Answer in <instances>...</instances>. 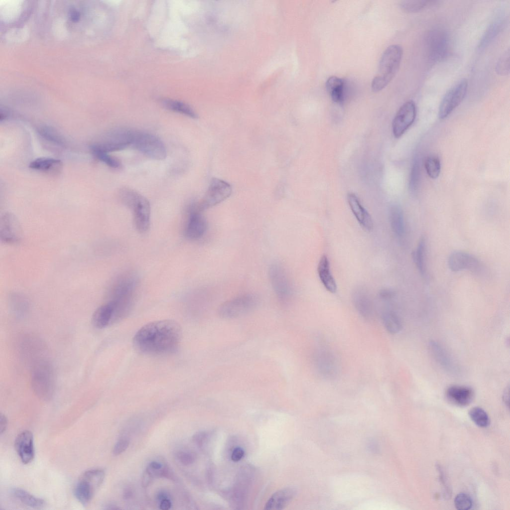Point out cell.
Instances as JSON below:
<instances>
[{
	"mask_svg": "<svg viewBox=\"0 0 510 510\" xmlns=\"http://www.w3.org/2000/svg\"><path fill=\"white\" fill-rule=\"evenodd\" d=\"M207 438V434L204 432H199L193 437V441L199 446H201Z\"/></svg>",
	"mask_w": 510,
	"mask_h": 510,
	"instance_id": "cell-48",
	"label": "cell"
},
{
	"mask_svg": "<svg viewBox=\"0 0 510 510\" xmlns=\"http://www.w3.org/2000/svg\"><path fill=\"white\" fill-rule=\"evenodd\" d=\"M389 218L393 232L398 237L404 235L405 224L401 209L397 205H393L389 210Z\"/></svg>",
	"mask_w": 510,
	"mask_h": 510,
	"instance_id": "cell-31",
	"label": "cell"
},
{
	"mask_svg": "<svg viewBox=\"0 0 510 510\" xmlns=\"http://www.w3.org/2000/svg\"><path fill=\"white\" fill-rule=\"evenodd\" d=\"M353 300L356 310L362 317L365 319H370L372 317V303L364 290L356 289L353 295Z\"/></svg>",
	"mask_w": 510,
	"mask_h": 510,
	"instance_id": "cell-26",
	"label": "cell"
},
{
	"mask_svg": "<svg viewBox=\"0 0 510 510\" xmlns=\"http://www.w3.org/2000/svg\"><path fill=\"white\" fill-rule=\"evenodd\" d=\"M105 477V471L100 468L88 470L80 476L75 487L74 494L82 505L86 506L90 503L102 484Z\"/></svg>",
	"mask_w": 510,
	"mask_h": 510,
	"instance_id": "cell-7",
	"label": "cell"
},
{
	"mask_svg": "<svg viewBox=\"0 0 510 510\" xmlns=\"http://www.w3.org/2000/svg\"><path fill=\"white\" fill-rule=\"evenodd\" d=\"M327 90L332 100L337 103H342L345 99V82L336 76L329 77L326 83Z\"/></svg>",
	"mask_w": 510,
	"mask_h": 510,
	"instance_id": "cell-29",
	"label": "cell"
},
{
	"mask_svg": "<svg viewBox=\"0 0 510 510\" xmlns=\"http://www.w3.org/2000/svg\"><path fill=\"white\" fill-rule=\"evenodd\" d=\"M425 41L428 56L431 61H441L449 55L450 41L449 35L445 31L439 29L430 31Z\"/></svg>",
	"mask_w": 510,
	"mask_h": 510,
	"instance_id": "cell-10",
	"label": "cell"
},
{
	"mask_svg": "<svg viewBox=\"0 0 510 510\" xmlns=\"http://www.w3.org/2000/svg\"><path fill=\"white\" fill-rule=\"evenodd\" d=\"M114 308L109 302L102 305L94 312L92 316V323L99 329L104 328L114 323Z\"/></svg>",
	"mask_w": 510,
	"mask_h": 510,
	"instance_id": "cell-25",
	"label": "cell"
},
{
	"mask_svg": "<svg viewBox=\"0 0 510 510\" xmlns=\"http://www.w3.org/2000/svg\"><path fill=\"white\" fill-rule=\"evenodd\" d=\"M317 272L320 281L326 290L331 293H335L337 284L331 271L329 260L325 255H323L319 260Z\"/></svg>",
	"mask_w": 510,
	"mask_h": 510,
	"instance_id": "cell-24",
	"label": "cell"
},
{
	"mask_svg": "<svg viewBox=\"0 0 510 510\" xmlns=\"http://www.w3.org/2000/svg\"><path fill=\"white\" fill-rule=\"evenodd\" d=\"M19 349L22 356L31 364L44 358L42 353L44 346L42 342L35 336L30 335L22 336L19 341Z\"/></svg>",
	"mask_w": 510,
	"mask_h": 510,
	"instance_id": "cell-18",
	"label": "cell"
},
{
	"mask_svg": "<svg viewBox=\"0 0 510 510\" xmlns=\"http://www.w3.org/2000/svg\"><path fill=\"white\" fill-rule=\"evenodd\" d=\"M135 130L120 128L112 129L90 146L91 152H109L124 149L131 145Z\"/></svg>",
	"mask_w": 510,
	"mask_h": 510,
	"instance_id": "cell-6",
	"label": "cell"
},
{
	"mask_svg": "<svg viewBox=\"0 0 510 510\" xmlns=\"http://www.w3.org/2000/svg\"><path fill=\"white\" fill-rule=\"evenodd\" d=\"M258 303V298L252 293H245L235 297L222 304L218 309L222 318H237L253 310Z\"/></svg>",
	"mask_w": 510,
	"mask_h": 510,
	"instance_id": "cell-8",
	"label": "cell"
},
{
	"mask_svg": "<svg viewBox=\"0 0 510 510\" xmlns=\"http://www.w3.org/2000/svg\"><path fill=\"white\" fill-rule=\"evenodd\" d=\"M165 108L181 114L196 119L198 116L194 110L188 104L181 101L170 99H164L161 102Z\"/></svg>",
	"mask_w": 510,
	"mask_h": 510,
	"instance_id": "cell-34",
	"label": "cell"
},
{
	"mask_svg": "<svg viewBox=\"0 0 510 510\" xmlns=\"http://www.w3.org/2000/svg\"><path fill=\"white\" fill-rule=\"evenodd\" d=\"M132 496V492L129 490H126L124 493V498L126 499H129Z\"/></svg>",
	"mask_w": 510,
	"mask_h": 510,
	"instance_id": "cell-53",
	"label": "cell"
},
{
	"mask_svg": "<svg viewBox=\"0 0 510 510\" xmlns=\"http://www.w3.org/2000/svg\"><path fill=\"white\" fill-rule=\"evenodd\" d=\"M171 507V503L169 498L165 499L160 501V509L162 510H168L170 509Z\"/></svg>",
	"mask_w": 510,
	"mask_h": 510,
	"instance_id": "cell-51",
	"label": "cell"
},
{
	"mask_svg": "<svg viewBox=\"0 0 510 510\" xmlns=\"http://www.w3.org/2000/svg\"><path fill=\"white\" fill-rule=\"evenodd\" d=\"M468 414L473 422L479 427L485 428L489 426V416L483 408L479 407H473L469 411Z\"/></svg>",
	"mask_w": 510,
	"mask_h": 510,
	"instance_id": "cell-38",
	"label": "cell"
},
{
	"mask_svg": "<svg viewBox=\"0 0 510 510\" xmlns=\"http://www.w3.org/2000/svg\"><path fill=\"white\" fill-rule=\"evenodd\" d=\"M8 302L10 311L15 317L21 318L27 314L29 302L23 295L12 292L8 296Z\"/></svg>",
	"mask_w": 510,
	"mask_h": 510,
	"instance_id": "cell-28",
	"label": "cell"
},
{
	"mask_svg": "<svg viewBox=\"0 0 510 510\" xmlns=\"http://www.w3.org/2000/svg\"><path fill=\"white\" fill-rule=\"evenodd\" d=\"M424 166L428 175L432 179L438 177L441 170L439 158L435 155L428 156L425 160Z\"/></svg>",
	"mask_w": 510,
	"mask_h": 510,
	"instance_id": "cell-40",
	"label": "cell"
},
{
	"mask_svg": "<svg viewBox=\"0 0 510 510\" xmlns=\"http://www.w3.org/2000/svg\"><path fill=\"white\" fill-rule=\"evenodd\" d=\"M131 145L151 159L162 160L166 158L165 145L158 137L152 134L135 130Z\"/></svg>",
	"mask_w": 510,
	"mask_h": 510,
	"instance_id": "cell-9",
	"label": "cell"
},
{
	"mask_svg": "<svg viewBox=\"0 0 510 510\" xmlns=\"http://www.w3.org/2000/svg\"><path fill=\"white\" fill-rule=\"evenodd\" d=\"M91 152L97 159L111 168H119L121 166L120 160L117 158L109 154L108 153L100 151Z\"/></svg>",
	"mask_w": 510,
	"mask_h": 510,
	"instance_id": "cell-41",
	"label": "cell"
},
{
	"mask_svg": "<svg viewBox=\"0 0 510 510\" xmlns=\"http://www.w3.org/2000/svg\"><path fill=\"white\" fill-rule=\"evenodd\" d=\"M416 115V105L413 101L409 100L400 107L392 123L393 134L396 138L400 137L411 126Z\"/></svg>",
	"mask_w": 510,
	"mask_h": 510,
	"instance_id": "cell-14",
	"label": "cell"
},
{
	"mask_svg": "<svg viewBox=\"0 0 510 510\" xmlns=\"http://www.w3.org/2000/svg\"><path fill=\"white\" fill-rule=\"evenodd\" d=\"M137 277L128 273L118 277L112 283L108 294V301L114 308V322L122 319L129 312L137 285Z\"/></svg>",
	"mask_w": 510,
	"mask_h": 510,
	"instance_id": "cell-2",
	"label": "cell"
},
{
	"mask_svg": "<svg viewBox=\"0 0 510 510\" xmlns=\"http://www.w3.org/2000/svg\"><path fill=\"white\" fill-rule=\"evenodd\" d=\"M419 175V166L415 161L413 163L410 177L409 186L412 191H414L417 189Z\"/></svg>",
	"mask_w": 510,
	"mask_h": 510,
	"instance_id": "cell-44",
	"label": "cell"
},
{
	"mask_svg": "<svg viewBox=\"0 0 510 510\" xmlns=\"http://www.w3.org/2000/svg\"><path fill=\"white\" fill-rule=\"evenodd\" d=\"M122 202L132 211L134 226L137 231L146 233L150 224V205L148 200L136 191L123 188L120 192Z\"/></svg>",
	"mask_w": 510,
	"mask_h": 510,
	"instance_id": "cell-5",
	"label": "cell"
},
{
	"mask_svg": "<svg viewBox=\"0 0 510 510\" xmlns=\"http://www.w3.org/2000/svg\"><path fill=\"white\" fill-rule=\"evenodd\" d=\"M379 295L382 299L387 300L393 297L394 292L388 288H384L380 291Z\"/></svg>",
	"mask_w": 510,
	"mask_h": 510,
	"instance_id": "cell-49",
	"label": "cell"
},
{
	"mask_svg": "<svg viewBox=\"0 0 510 510\" xmlns=\"http://www.w3.org/2000/svg\"><path fill=\"white\" fill-rule=\"evenodd\" d=\"M454 504L458 510H467L473 506V502L469 495L465 493H460L455 498Z\"/></svg>",
	"mask_w": 510,
	"mask_h": 510,
	"instance_id": "cell-42",
	"label": "cell"
},
{
	"mask_svg": "<svg viewBox=\"0 0 510 510\" xmlns=\"http://www.w3.org/2000/svg\"><path fill=\"white\" fill-rule=\"evenodd\" d=\"M496 72L501 75H507L510 71V51H506L501 57L496 67Z\"/></svg>",
	"mask_w": 510,
	"mask_h": 510,
	"instance_id": "cell-43",
	"label": "cell"
},
{
	"mask_svg": "<svg viewBox=\"0 0 510 510\" xmlns=\"http://www.w3.org/2000/svg\"><path fill=\"white\" fill-rule=\"evenodd\" d=\"M316 367L323 377L330 379L336 376L338 371L337 360L331 352L319 350L315 356Z\"/></svg>",
	"mask_w": 510,
	"mask_h": 510,
	"instance_id": "cell-20",
	"label": "cell"
},
{
	"mask_svg": "<svg viewBox=\"0 0 510 510\" xmlns=\"http://www.w3.org/2000/svg\"><path fill=\"white\" fill-rule=\"evenodd\" d=\"M14 447L23 464H27L33 461L35 455L33 436L30 431H23L17 435Z\"/></svg>",
	"mask_w": 510,
	"mask_h": 510,
	"instance_id": "cell-19",
	"label": "cell"
},
{
	"mask_svg": "<svg viewBox=\"0 0 510 510\" xmlns=\"http://www.w3.org/2000/svg\"><path fill=\"white\" fill-rule=\"evenodd\" d=\"M347 200L352 212L360 225L366 230L371 231L373 228L372 217L362 206L357 196L353 193H350L347 195Z\"/></svg>",
	"mask_w": 510,
	"mask_h": 510,
	"instance_id": "cell-22",
	"label": "cell"
},
{
	"mask_svg": "<svg viewBox=\"0 0 510 510\" xmlns=\"http://www.w3.org/2000/svg\"><path fill=\"white\" fill-rule=\"evenodd\" d=\"M402 54V48L399 45H390L385 50L380 61L378 74L372 82L373 92L382 90L394 78L398 70Z\"/></svg>",
	"mask_w": 510,
	"mask_h": 510,
	"instance_id": "cell-4",
	"label": "cell"
},
{
	"mask_svg": "<svg viewBox=\"0 0 510 510\" xmlns=\"http://www.w3.org/2000/svg\"><path fill=\"white\" fill-rule=\"evenodd\" d=\"M31 365L30 384L34 393L42 400H51L55 389V376L52 364L44 357Z\"/></svg>",
	"mask_w": 510,
	"mask_h": 510,
	"instance_id": "cell-3",
	"label": "cell"
},
{
	"mask_svg": "<svg viewBox=\"0 0 510 510\" xmlns=\"http://www.w3.org/2000/svg\"><path fill=\"white\" fill-rule=\"evenodd\" d=\"M425 239L422 237L419 241L416 251L413 252L412 255L414 262L419 272L423 275H424L425 273Z\"/></svg>",
	"mask_w": 510,
	"mask_h": 510,
	"instance_id": "cell-37",
	"label": "cell"
},
{
	"mask_svg": "<svg viewBox=\"0 0 510 510\" xmlns=\"http://www.w3.org/2000/svg\"><path fill=\"white\" fill-rule=\"evenodd\" d=\"M437 2L439 1L436 0H405L400 2V6L406 12L415 13L432 6Z\"/></svg>",
	"mask_w": 510,
	"mask_h": 510,
	"instance_id": "cell-36",
	"label": "cell"
},
{
	"mask_svg": "<svg viewBox=\"0 0 510 510\" xmlns=\"http://www.w3.org/2000/svg\"><path fill=\"white\" fill-rule=\"evenodd\" d=\"M22 237V229L16 217L7 212L1 216L0 220V238L4 243H19Z\"/></svg>",
	"mask_w": 510,
	"mask_h": 510,
	"instance_id": "cell-15",
	"label": "cell"
},
{
	"mask_svg": "<svg viewBox=\"0 0 510 510\" xmlns=\"http://www.w3.org/2000/svg\"><path fill=\"white\" fill-rule=\"evenodd\" d=\"M180 325L172 320L155 321L139 329L133 339L134 348L149 355H162L176 350L181 341Z\"/></svg>",
	"mask_w": 510,
	"mask_h": 510,
	"instance_id": "cell-1",
	"label": "cell"
},
{
	"mask_svg": "<svg viewBox=\"0 0 510 510\" xmlns=\"http://www.w3.org/2000/svg\"><path fill=\"white\" fill-rule=\"evenodd\" d=\"M245 455V451L240 447L235 448L231 453V458L233 461L238 462L241 460Z\"/></svg>",
	"mask_w": 510,
	"mask_h": 510,
	"instance_id": "cell-47",
	"label": "cell"
},
{
	"mask_svg": "<svg viewBox=\"0 0 510 510\" xmlns=\"http://www.w3.org/2000/svg\"><path fill=\"white\" fill-rule=\"evenodd\" d=\"M382 321L384 328L389 333H398L402 329V322L399 316L391 311H386L382 314Z\"/></svg>",
	"mask_w": 510,
	"mask_h": 510,
	"instance_id": "cell-35",
	"label": "cell"
},
{
	"mask_svg": "<svg viewBox=\"0 0 510 510\" xmlns=\"http://www.w3.org/2000/svg\"><path fill=\"white\" fill-rule=\"evenodd\" d=\"M232 192V187L227 182L214 178L211 180L205 195L196 206L197 209L202 212L212 207L228 198Z\"/></svg>",
	"mask_w": 510,
	"mask_h": 510,
	"instance_id": "cell-13",
	"label": "cell"
},
{
	"mask_svg": "<svg viewBox=\"0 0 510 510\" xmlns=\"http://www.w3.org/2000/svg\"><path fill=\"white\" fill-rule=\"evenodd\" d=\"M268 275L273 291L277 298L283 303L289 301L292 295V287L284 267L280 263H272L268 269Z\"/></svg>",
	"mask_w": 510,
	"mask_h": 510,
	"instance_id": "cell-11",
	"label": "cell"
},
{
	"mask_svg": "<svg viewBox=\"0 0 510 510\" xmlns=\"http://www.w3.org/2000/svg\"><path fill=\"white\" fill-rule=\"evenodd\" d=\"M430 349L437 361L445 369L454 372L455 367L453 360L447 352L438 343L433 342L430 344Z\"/></svg>",
	"mask_w": 510,
	"mask_h": 510,
	"instance_id": "cell-33",
	"label": "cell"
},
{
	"mask_svg": "<svg viewBox=\"0 0 510 510\" xmlns=\"http://www.w3.org/2000/svg\"><path fill=\"white\" fill-rule=\"evenodd\" d=\"M296 494L292 487L282 489L275 492L266 502L264 509L266 510H281L291 501Z\"/></svg>",
	"mask_w": 510,
	"mask_h": 510,
	"instance_id": "cell-23",
	"label": "cell"
},
{
	"mask_svg": "<svg viewBox=\"0 0 510 510\" xmlns=\"http://www.w3.org/2000/svg\"><path fill=\"white\" fill-rule=\"evenodd\" d=\"M504 23V21L503 18L495 20L487 29L481 41L480 46L482 47L486 46L496 36L501 30Z\"/></svg>",
	"mask_w": 510,
	"mask_h": 510,
	"instance_id": "cell-39",
	"label": "cell"
},
{
	"mask_svg": "<svg viewBox=\"0 0 510 510\" xmlns=\"http://www.w3.org/2000/svg\"><path fill=\"white\" fill-rule=\"evenodd\" d=\"M12 496L23 505L34 509H40L45 505L44 500L36 497L28 492L19 488L11 490Z\"/></svg>",
	"mask_w": 510,
	"mask_h": 510,
	"instance_id": "cell-30",
	"label": "cell"
},
{
	"mask_svg": "<svg viewBox=\"0 0 510 510\" xmlns=\"http://www.w3.org/2000/svg\"><path fill=\"white\" fill-rule=\"evenodd\" d=\"M468 87L467 79L463 78L446 92L439 108L438 116L440 119L446 118L461 104L466 96Z\"/></svg>",
	"mask_w": 510,
	"mask_h": 510,
	"instance_id": "cell-12",
	"label": "cell"
},
{
	"mask_svg": "<svg viewBox=\"0 0 510 510\" xmlns=\"http://www.w3.org/2000/svg\"><path fill=\"white\" fill-rule=\"evenodd\" d=\"M106 509H110V510H111V509L112 510H115V509H118V508L116 507V506H115V505H108V506H106Z\"/></svg>",
	"mask_w": 510,
	"mask_h": 510,
	"instance_id": "cell-54",
	"label": "cell"
},
{
	"mask_svg": "<svg viewBox=\"0 0 510 510\" xmlns=\"http://www.w3.org/2000/svg\"><path fill=\"white\" fill-rule=\"evenodd\" d=\"M7 424V421L6 416L4 414L0 413V434H2L5 431Z\"/></svg>",
	"mask_w": 510,
	"mask_h": 510,
	"instance_id": "cell-50",
	"label": "cell"
},
{
	"mask_svg": "<svg viewBox=\"0 0 510 510\" xmlns=\"http://www.w3.org/2000/svg\"><path fill=\"white\" fill-rule=\"evenodd\" d=\"M168 497L166 493H164V492H161V493H159L158 494V495H157V499L159 501H161V500H162L163 499H168Z\"/></svg>",
	"mask_w": 510,
	"mask_h": 510,
	"instance_id": "cell-52",
	"label": "cell"
},
{
	"mask_svg": "<svg viewBox=\"0 0 510 510\" xmlns=\"http://www.w3.org/2000/svg\"><path fill=\"white\" fill-rule=\"evenodd\" d=\"M31 169L50 174L59 173L62 169V161L50 157H39L31 161L29 165Z\"/></svg>",
	"mask_w": 510,
	"mask_h": 510,
	"instance_id": "cell-27",
	"label": "cell"
},
{
	"mask_svg": "<svg viewBox=\"0 0 510 510\" xmlns=\"http://www.w3.org/2000/svg\"><path fill=\"white\" fill-rule=\"evenodd\" d=\"M446 395L450 402L455 405L464 407L468 405L473 401L474 392L469 386L454 385L447 388Z\"/></svg>",
	"mask_w": 510,
	"mask_h": 510,
	"instance_id": "cell-21",
	"label": "cell"
},
{
	"mask_svg": "<svg viewBox=\"0 0 510 510\" xmlns=\"http://www.w3.org/2000/svg\"><path fill=\"white\" fill-rule=\"evenodd\" d=\"M38 134L45 140L61 147H65V138L55 128L48 126H41L37 128Z\"/></svg>",
	"mask_w": 510,
	"mask_h": 510,
	"instance_id": "cell-32",
	"label": "cell"
},
{
	"mask_svg": "<svg viewBox=\"0 0 510 510\" xmlns=\"http://www.w3.org/2000/svg\"><path fill=\"white\" fill-rule=\"evenodd\" d=\"M207 223L206 219L196 207L190 212L185 226V235L189 239L196 240L202 237L206 232Z\"/></svg>",
	"mask_w": 510,
	"mask_h": 510,
	"instance_id": "cell-17",
	"label": "cell"
},
{
	"mask_svg": "<svg viewBox=\"0 0 510 510\" xmlns=\"http://www.w3.org/2000/svg\"><path fill=\"white\" fill-rule=\"evenodd\" d=\"M448 266L453 271H459L468 269L474 272H478L481 268L480 261L474 255L461 251L451 253L448 258Z\"/></svg>",
	"mask_w": 510,
	"mask_h": 510,
	"instance_id": "cell-16",
	"label": "cell"
},
{
	"mask_svg": "<svg viewBox=\"0 0 510 510\" xmlns=\"http://www.w3.org/2000/svg\"><path fill=\"white\" fill-rule=\"evenodd\" d=\"M177 458L180 462L184 465H189L194 461V456L190 453L186 452H179L177 453Z\"/></svg>",
	"mask_w": 510,
	"mask_h": 510,
	"instance_id": "cell-46",
	"label": "cell"
},
{
	"mask_svg": "<svg viewBox=\"0 0 510 510\" xmlns=\"http://www.w3.org/2000/svg\"><path fill=\"white\" fill-rule=\"evenodd\" d=\"M129 445V441L127 439L122 438L119 440L114 446L113 453L114 455H118L124 452Z\"/></svg>",
	"mask_w": 510,
	"mask_h": 510,
	"instance_id": "cell-45",
	"label": "cell"
}]
</instances>
